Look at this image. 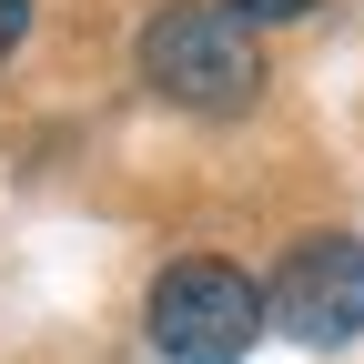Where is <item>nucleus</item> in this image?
<instances>
[{"instance_id":"f257e3e1","label":"nucleus","mask_w":364,"mask_h":364,"mask_svg":"<svg viewBox=\"0 0 364 364\" xmlns=\"http://www.w3.org/2000/svg\"><path fill=\"white\" fill-rule=\"evenodd\" d=\"M142 81L182 112H243L263 51H253V21H233L223 0H172V11L142 31Z\"/></svg>"},{"instance_id":"20e7f679","label":"nucleus","mask_w":364,"mask_h":364,"mask_svg":"<svg viewBox=\"0 0 364 364\" xmlns=\"http://www.w3.org/2000/svg\"><path fill=\"white\" fill-rule=\"evenodd\" d=\"M233 21H304V11H324V0H223Z\"/></svg>"},{"instance_id":"39448f33","label":"nucleus","mask_w":364,"mask_h":364,"mask_svg":"<svg viewBox=\"0 0 364 364\" xmlns=\"http://www.w3.org/2000/svg\"><path fill=\"white\" fill-rule=\"evenodd\" d=\"M21 31H31V0H0V61L21 51Z\"/></svg>"},{"instance_id":"f03ea898","label":"nucleus","mask_w":364,"mask_h":364,"mask_svg":"<svg viewBox=\"0 0 364 364\" xmlns=\"http://www.w3.org/2000/svg\"><path fill=\"white\" fill-rule=\"evenodd\" d=\"M142 324L172 364H243L253 334H263V284L233 273L223 253H182V263H162Z\"/></svg>"},{"instance_id":"7ed1b4c3","label":"nucleus","mask_w":364,"mask_h":364,"mask_svg":"<svg viewBox=\"0 0 364 364\" xmlns=\"http://www.w3.org/2000/svg\"><path fill=\"white\" fill-rule=\"evenodd\" d=\"M263 324L294 334V344H354L364 334V243L354 233H304L284 263H273V294H263Z\"/></svg>"}]
</instances>
